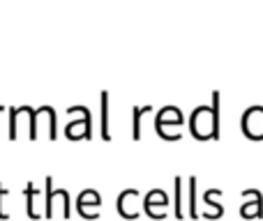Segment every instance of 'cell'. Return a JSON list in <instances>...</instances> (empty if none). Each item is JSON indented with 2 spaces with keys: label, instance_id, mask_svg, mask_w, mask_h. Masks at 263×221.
Wrapping results in <instances>:
<instances>
[{
  "label": "cell",
  "instance_id": "cell-1",
  "mask_svg": "<svg viewBox=\"0 0 263 221\" xmlns=\"http://www.w3.org/2000/svg\"><path fill=\"white\" fill-rule=\"evenodd\" d=\"M100 200H102V198H100V194H97V191L86 189L81 196H79V200H77V210L83 214V217H88V214H90V210H88V208H90V205H95V208L100 210V205H102Z\"/></svg>",
  "mask_w": 263,
  "mask_h": 221
},
{
  "label": "cell",
  "instance_id": "cell-2",
  "mask_svg": "<svg viewBox=\"0 0 263 221\" xmlns=\"http://www.w3.org/2000/svg\"><path fill=\"white\" fill-rule=\"evenodd\" d=\"M168 203V198H166V194L164 191H150L148 196H145V212L153 217V208L155 205H166Z\"/></svg>",
  "mask_w": 263,
  "mask_h": 221
}]
</instances>
